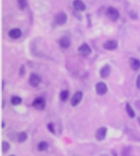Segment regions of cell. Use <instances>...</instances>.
I'll return each instance as SVG.
<instances>
[{
  "label": "cell",
  "instance_id": "6da1fadb",
  "mask_svg": "<svg viewBox=\"0 0 140 156\" xmlns=\"http://www.w3.org/2000/svg\"><path fill=\"white\" fill-rule=\"evenodd\" d=\"M107 15L108 16L111 21H116L119 18V12L117 11V9H116L113 7H110L108 8L107 11Z\"/></svg>",
  "mask_w": 140,
  "mask_h": 156
},
{
  "label": "cell",
  "instance_id": "7a4b0ae2",
  "mask_svg": "<svg viewBox=\"0 0 140 156\" xmlns=\"http://www.w3.org/2000/svg\"><path fill=\"white\" fill-rule=\"evenodd\" d=\"M32 105L35 108L36 110H42L45 107V100L43 97H37L32 103Z\"/></svg>",
  "mask_w": 140,
  "mask_h": 156
},
{
  "label": "cell",
  "instance_id": "3957f363",
  "mask_svg": "<svg viewBox=\"0 0 140 156\" xmlns=\"http://www.w3.org/2000/svg\"><path fill=\"white\" fill-rule=\"evenodd\" d=\"M82 98H83V93L81 92H76L72 97V100H71V104L72 106H76L80 103Z\"/></svg>",
  "mask_w": 140,
  "mask_h": 156
},
{
  "label": "cell",
  "instance_id": "277c9868",
  "mask_svg": "<svg viewBox=\"0 0 140 156\" xmlns=\"http://www.w3.org/2000/svg\"><path fill=\"white\" fill-rule=\"evenodd\" d=\"M96 92L98 95L102 96L105 95L107 92V86L105 83L99 82L96 84Z\"/></svg>",
  "mask_w": 140,
  "mask_h": 156
},
{
  "label": "cell",
  "instance_id": "5b68a950",
  "mask_svg": "<svg viewBox=\"0 0 140 156\" xmlns=\"http://www.w3.org/2000/svg\"><path fill=\"white\" fill-rule=\"evenodd\" d=\"M66 20H67V16L64 12H58L55 16V22L57 25H63L66 22Z\"/></svg>",
  "mask_w": 140,
  "mask_h": 156
},
{
  "label": "cell",
  "instance_id": "8992f818",
  "mask_svg": "<svg viewBox=\"0 0 140 156\" xmlns=\"http://www.w3.org/2000/svg\"><path fill=\"white\" fill-rule=\"evenodd\" d=\"M107 133V128L102 127L98 129L97 133H96V138L98 141H103L106 137Z\"/></svg>",
  "mask_w": 140,
  "mask_h": 156
},
{
  "label": "cell",
  "instance_id": "52a82bcc",
  "mask_svg": "<svg viewBox=\"0 0 140 156\" xmlns=\"http://www.w3.org/2000/svg\"><path fill=\"white\" fill-rule=\"evenodd\" d=\"M41 83V78L38 74H32L30 77V83L32 87H37Z\"/></svg>",
  "mask_w": 140,
  "mask_h": 156
},
{
  "label": "cell",
  "instance_id": "ba28073f",
  "mask_svg": "<svg viewBox=\"0 0 140 156\" xmlns=\"http://www.w3.org/2000/svg\"><path fill=\"white\" fill-rule=\"evenodd\" d=\"M103 47L107 50L113 51L117 48V42L115 41V40H108V41L105 42L104 44H103Z\"/></svg>",
  "mask_w": 140,
  "mask_h": 156
},
{
  "label": "cell",
  "instance_id": "9c48e42d",
  "mask_svg": "<svg viewBox=\"0 0 140 156\" xmlns=\"http://www.w3.org/2000/svg\"><path fill=\"white\" fill-rule=\"evenodd\" d=\"M8 35L11 38H13V39H17L21 36V30H20V29H13V30H11L9 31V33H8Z\"/></svg>",
  "mask_w": 140,
  "mask_h": 156
},
{
  "label": "cell",
  "instance_id": "30bf717a",
  "mask_svg": "<svg viewBox=\"0 0 140 156\" xmlns=\"http://www.w3.org/2000/svg\"><path fill=\"white\" fill-rule=\"evenodd\" d=\"M79 51L82 55H84V56H88V55L91 53L92 50L88 44H84L79 48Z\"/></svg>",
  "mask_w": 140,
  "mask_h": 156
},
{
  "label": "cell",
  "instance_id": "8fae6325",
  "mask_svg": "<svg viewBox=\"0 0 140 156\" xmlns=\"http://www.w3.org/2000/svg\"><path fill=\"white\" fill-rule=\"evenodd\" d=\"M130 67L134 70H138L140 69V61L136 59V58H130Z\"/></svg>",
  "mask_w": 140,
  "mask_h": 156
},
{
  "label": "cell",
  "instance_id": "7c38bea8",
  "mask_svg": "<svg viewBox=\"0 0 140 156\" xmlns=\"http://www.w3.org/2000/svg\"><path fill=\"white\" fill-rule=\"evenodd\" d=\"M73 5H74V8L78 11H84L86 8L85 4L82 0H75L73 2Z\"/></svg>",
  "mask_w": 140,
  "mask_h": 156
},
{
  "label": "cell",
  "instance_id": "4fadbf2b",
  "mask_svg": "<svg viewBox=\"0 0 140 156\" xmlns=\"http://www.w3.org/2000/svg\"><path fill=\"white\" fill-rule=\"evenodd\" d=\"M59 43L62 48H68L69 47L71 46V40L68 37H62L60 39Z\"/></svg>",
  "mask_w": 140,
  "mask_h": 156
},
{
  "label": "cell",
  "instance_id": "5bb4252c",
  "mask_svg": "<svg viewBox=\"0 0 140 156\" xmlns=\"http://www.w3.org/2000/svg\"><path fill=\"white\" fill-rule=\"evenodd\" d=\"M110 72H111V68H110L108 65H106L100 70V75H101L102 79H105V78L108 77V75L110 74Z\"/></svg>",
  "mask_w": 140,
  "mask_h": 156
},
{
  "label": "cell",
  "instance_id": "9a60e30c",
  "mask_svg": "<svg viewBox=\"0 0 140 156\" xmlns=\"http://www.w3.org/2000/svg\"><path fill=\"white\" fill-rule=\"evenodd\" d=\"M17 141L19 143H23L27 140V134H26L25 132H21V133H19L17 134Z\"/></svg>",
  "mask_w": 140,
  "mask_h": 156
},
{
  "label": "cell",
  "instance_id": "2e32d148",
  "mask_svg": "<svg viewBox=\"0 0 140 156\" xmlns=\"http://www.w3.org/2000/svg\"><path fill=\"white\" fill-rule=\"evenodd\" d=\"M49 149V144L46 141H40L38 144V150L39 151H45Z\"/></svg>",
  "mask_w": 140,
  "mask_h": 156
},
{
  "label": "cell",
  "instance_id": "e0dca14e",
  "mask_svg": "<svg viewBox=\"0 0 140 156\" xmlns=\"http://www.w3.org/2000/svg\"><path fill=\"white\" fill-rule=\"evenodd\" d=\"M125 110H126V112H127V114L129 115V116H130V118H134V117L135 113L134 111V110H133V108L131 107V105L127 104V105H126V107H125Z\"/></svg>",
  "mask_w": 140,
  "mask_h": 156
},
{
  "label": "cell",
  "instance_id": "ac0fdd59",
  "mask_svg": "<svg viewBox=\"0 0 140 156\" xmlns=\"http://www.w3.org/2000/svg\"><path fill=\"white\" fill-rule=\"evenodd\" d=\"M22 100H21V98L19 97H12V99H11V103L13 104V105H20V103H21Z\"/></svg>",
  "mask_w": 140,
  "mask_h": 156
},
{
  "label": "cell",
  "instance_id": "d6986e66",
  "mask_svg": "<svg viewBox=\"0 0 140 156\" xmlns=\"http://www.w3.org/2000/svg\"><path fill=\"white\" fill-rule=\"evenodd\" d=\"M69 97V92L66 91V90H63L61 91V93H60V99L62 101H66Z\"/></svg>",
  "mask_w": 140,
  "mask_h": 156
},
{
  "label": "cell",
  "instance_id": "ffe728a7",
  "mask_svg": "<svg viewBox=\"0 0 140 156\" xmlns=\"http://www.w3.org/2000/svg\"><path fill=\"white\" fill-rule=\"evenodd\" d=\"M2 150H3V153L8 152L10 150V144L7 142V141H3V145H2Z\"/></svg>",
  "mask_w": 140,
  "mask_h": 156
},
{
  "label": "cell",
  "instance_id": "44dd1931",
  "mask_svg": "<svg viewBox=\"0 0 140 156\" xmlns=\"http://www.w3.org/2000/svg\"><path fill=\"white\" fill-rule=\"evenodd\" d=\"M18 4H19V7L20 8V9H25V8L27 5V3H26V0H18Z\"/></svg>",
  "mask_w": 140,
  "mask_h": 156
},
{
  "label": "cell",
  "instance_id": "7402d4cb",
  "mask_svg": "<svg viewBox=\"0 0 140 156\" xmlns=\"http://www.w3.org/2000/svg\"><path fill=\"white\" fill-rule=\"evenodd\" d=\"M48 128H49V130L52 133H55V129H54V125L53 123H49V125H48Z\"/></svg>",
  "mask_w": 140,
  "mask_h": 156
},
{
  "label": "cell",
  "instance_id": "603a6c76",
  "mask_svg": "<svg viewBox=\"0 0 140 156\" xmlns=\"http://www.w3.org/2000/svg\"><path fill=\"white\" fill-rule=\"evenodd\" d=\"M136 87L140 89V74L137 77V80H136Z\"/></svg>",
  "mask_w": 140,
  "mask_h": 156
},
{
  "label": "cell",
  "instance_id": "cb8c5ba5",
  "mask_svg": "<svg viewBox=\"0 0 140 156\" xmlns=\"http://www.w3.org/2000/svg\"><path fill=\"white\" fill-rule=\"evenodd\" d=\"M9 156H15V155H9Z\"/></svg>",
  "mask_w": 140,
  "mask_h": 156
}]
</instances>
